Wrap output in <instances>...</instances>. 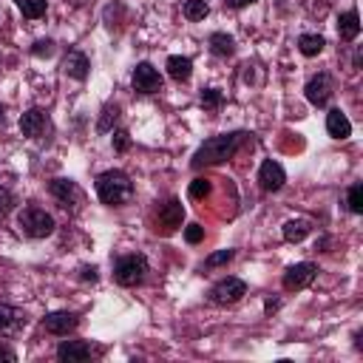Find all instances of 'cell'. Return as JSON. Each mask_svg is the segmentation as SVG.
Segmentation results:
<instances>
[{
  "instance_id": "1",
  "label": "cell",
  "mask_w": 363,
  "mask_h": 363,
  "mask_svg": "<svg viewBox=\"0 0 363 363\" xmlns=\"http://www.w3.org/2000/svg\"><path fill=\"white\" fill-rule=\"evenodd\" d=\"M247 139L244 130H233V133H218V136H210L207 142L199 145V150L193 153L190 164L193 167H207V164H221L227 159L235 156V150L241 147V142Z\"/></svg>"
},
{
  "instance_id": "2",
  "label": "cell",
  "mask_w": 363,
  "mask_h": 363,
  "mask_svg": "<svg viewBox=\"0 0 363 363\" xmlns=\"http://www.w3.org/2000/svg\"><path fill=\"white\" fill-rule=\"evenodd\" d=\"M96 196L108 207H122L133 199V182L125 170H105L96 176Z\"/></svg>"
},
{
  "instance_id": "3",
  "label": "cell",
  "mask_w": 363,
  "mask_h": 363,
  "mask_svg": "<svg viewBox=\"0 0 363 363\" xmlns=\"http://www.w3.org/2000/svg\"><path fill=\"white\" fill-rule=\"evenodd\" d=\"M145 275H147V258L139 255V252L122 255V258H116V264H113V281H116L119 286H136V284L145 281Z\"/></svg>"
},
{
  "instance_id": "4",
  "label": "cell",
  "mask_w": 363,
  "mask_h": 363,
  "mask_svg": "<svg viewBox=\"0 0 363 363\" xmlns=\"http://www.w3.org/2000/svg\"><path fill=\"white\" fill-rule=\"evenodd\" d=\"M17 227H20V233L28 235V238H45V235L54 233L57 224H54L51 213L40 210V207H26V210H20V216H17Z\"/></svg>"
},
{
  "instance_id": "5",
  "label": "cell",
  "mask_w": 363,
  "mask_h": 363,
  "mask_svg": "<svg viewBox=\"0 0 363 363\" xmlns=\"http://www.w3.org/2000/svg\"><path fill=\"white\" fill-rule=\"evenodd\" d=\"M244 295H247V284H244L241 278H221V281H218V284H213V286H210V292H207L210 303H216V306L238 303Z\"/></svg>"
},
{
  "instance_id": "6",
  "label": "cell",
  "mask_w": 363,
  "mask_h": 363,
  "mask_svg": "<svg viewBox=\"0 0 363 363\" xmlns=\"http://www.w3.org/2000/svg\"><path fill=\"white\" fill-rule=\"evenodd\" d=\"M48 193L65 207V210H71V213H77L79 210V204L85 201V196H82V190H79V184L77 182H71V179H54L51 184H48Z\"/></svg>"
},
{
  "instance_id": "7",
  "label": "cell",
  "mask_w": 363,
  "mask_h": 363,
  "mask_svg": "<svg viewBox=\"0 0 363 363\" xmlns=\"http://www.w3.org/2000/svg\"><path fill=\"white\" fill-rule=\"evenodd\" d=\"M130 82H133V91H139V94H159L164 79H162V74H159L150 62H139V65L133 68Z\"/></svg>"
},
{
  "instance_id": "8",
  "label": "cell",
  "mask_w": 363,
  "mask_h": 363,
  "mask_svg": "<svg viewBox=\"0 0 363 363\" xmlns=\"http://www.w3.org/2000/svg\"><path fill=\"white\" fill-rule=\"evenodd\" d=\"M20 130L23 136L28 139H43L48 130H51V119L43 108H28L23 116H20Z\"/></svg>"
},
{
  "instance_id": "9",
  "label": "cell",
  "mask_w": 363,
  "mask_h": 363,
  "mask_svg": "<svg viewBox=\"0 0 363 363\" xmlns=\"http://www.w3.org/2000/svg\"><path fill=\"white\" fill-rule=\"evenodd\" d=\"M318 275V267L312 261H301V264H292L286 272H284V289L286 292H298L303 286H309Z\"/></svg>"
},
{
  "instance_id": "10",
  "label": "cell",
  "mask_w": 363,
  "mask_h": 363,
  "mask_svg": "<svg viewBox=\"0 0 363 363\" xmlns=\"http://www.w3.org/2000/svg\"><path fill=\"white\" fill-rule=\"evenodd\" d=\"M28 318L23 309L17 306H9V303H0V337H14L26 329Z\"/></svg>"
},
{
  "instance_id": "11",
  "label": "cell",
  "mask_w": 363,
  "mask_h": 363,
  "mask_svg": "<svg viewBox=\"0 0 363 363\" xmlns=\"http://www.w3.org/2000/svg\"><path fill=\"white\" fill-rule=\"evenodd\" d=\"M332 91H335V88H332V77H329V74L312 77V79L306 82V88H303L309 105H315V108H323V105L332 99Z\"/></svg>"
},
{
  "instance_id": "12",
  "label": "cell",
  "mask_w": 363,
  "mask_h": 363,
  "mask_svg": "<svg viewBox=\"0 0 363 363\" xmlns=\"http://www.w3.org/2000/svg\"><path fill=\"white\" fill-rule=\"evenodd\" d=\"M284 182H286L284 167H281L275 159H264V162H261V167H258V184H261V190L275 193V190H281V187H284Z\"/></svg>"
},
{
  "instance_id": "13",
  "label": "cell",
  "mask_w": 363,
  "mask_h": 363,
  "mask_svg": "<svg viewBox=\"0 0 363 363\" xmlns=\"http://www.w3.org/2000/svg\"><path fill=\"white\" fill-rule=\"evenodd\" d=\"M43 326H45V332H51V335H68V332H74L77 326H79V318L74 315V312H51V315H45L43 318Z\"/></svg>"
},
{
  "instance_id": "14",
  "label": "cell",
  "mask_w": 363,
  "mask_h": 363,
  "mask_svg": "<svg viewBox=\"0 0 363 363\" xmlns=\"http://www.w3.org/2000/svg\"><path fill=\"white\" fill-rule=\"evenodd\" d=\"M91 357V343L85 340H62L57 346V360L62 363H82Z\"/></svg>"
},
{
  "instance_id": "15",
  "label": "cell",
  "mask_w": 363,
  "mask_h": 363,
  "mask_svg": "<svg viewBox=\"0 0 363 363\" xmlns=\"http://www.w3.org/2000/svg\"><path fill=\"white\" fill-rule=\"evenodd\" d=\"M182 221H184V207H182L179 199H170V201H164V204L159 207V224L164 227V233L179 230Z\"/></svg>"
},
{
  "instance_id": "16",
  "label": "cell",
  "mask_w": 363,
  "mask_h": 363,
  "mask_svg": "<svg viewBox=\"0 0 363 363\" xmlns=\"http://www.w3.org/2000/svg\"><path fill=\"white\" fill-rule=\"evenodd\" d=\"M88 68H91L88 57H85L82 51H77V48H74V51H68V54H65V60H62V71H65L71 79H79V82H82V79L88 77Z\"/></svg>"
},
{
  "instance_id": "17",
  "label": "cell",
  "mask_w": 363,
  "mask_h": 363,
  "mask_svg": "<svg viewBox=\"0 0 363 363\" xmlns=\"http://www.w3.org/2000/svg\"><path fill=\"white\" fill-rule=\"evenodd\" d=\"M326 130H329L332 139H349L352 136V122L340 108H332L326 113Z\"/></svg>"
},
{
  "instance_id": "18",
  "label": "cell",
  "mask_w": 363,
  "mask_h": 363,
  "mask_svg": "<svg viewBox=\"0 0 363 363\" xmlns=\"http://www.w3.org/2000/svg\"><path fill=\"white\" fill-rule=\"evenodd\" d=\"M337 34H340V40H346V43H352V40L360 34V17H357L354 9L337 14Z\"/></svg>"
},
{
  "instance_id": "19",
  "label": "cell",
  "mask_w": 363,
  "mask_h": 363,
  "mask_svg": "<svg viewBox=\"0 0 363 363\" xmlns=\"http://www.w3.org/2000/svg\"><path fill=\"white\" fill-rule=\"evenodd\" d=\"M167 74H170L176 82H187V79L193 77V60H190V57H179V54L167 57Z\"/></svg>"
},
{
  "instance_id": "20",
  "label": "cell",
  "mask_w": 363,
  "mask_h": 363,
  "mask_svg": "<svg viewBox=\"0 0 363 363\" xmlns=\"http://www.w3.org/2000/svg\"><path fill=\"white\" fill-rule=\"evenodd\" d=\"M309 230H312V224H309L306 218H289L281 233H284V238H286L289 244H298V241H303V238L309 235Z\"/></svg>"
},
{
  "instance_id": "21",
  "label": "cell",
  "mask_w": 363,
  "mask_h": 363,
  "mask_svg": "<svg viewBox=\"0 0 363 363\" xmlns=\"http://www.w3.org/2000/svg\"><path fill=\"white\" fill-rule=\"evenodd\" d=\"M207 43H210V51H213L216 57H230V54L235 51V40H233L230 34H224V31H213Z\"/></svg>"
},
{
  "instance_id": "22",
  "label": "cell",
  "mask_w": 363,
  "mask_h": 363,
  "mask_svg": "<svg viewBox=\"0 0 363 363\" xmlns=\"http://www.w3.org/2000/svg\"><path fill=\"white\" fill-rule=\"evenodd\" d=\"M323 45H326V40L320 34H301L298 37V51L303 57H318L323 51Z\"/></svg>"
},
{
  "instance_id": "23",
  "label": "cell",
  "mask_w": 363,
  "mask_h": 363,
  "mask_svg": "<svg viewBox=\"0 0 363 363\" xmlns=\"http://www.w3.org/2000/svg\"><path fill=\"white\" fill-rule=\"evenodd\" d=\"M14 3L23 11V17H28V20H37L45 14V0H14Z\"/></svg>"
},
{
  "instance_id": "24",
  "label": "cell",
  "mask_w": 363,
  "mask_h": 363,
  "mask_svg": "<svg viewBox=\"0 0 363 363\" xmlns=\"http://www.w3.org/2000/svg\"><path fill=\"white\" fill-rule=\"evenodd\" d=\"M207 11H210V6H207L204 0H187V3H184V17H187L190 23L204 20V17H207Z\"/></svg>"
},
{
  "instance_id": "25",
  "label": "cell",
  "mask_w": 363,
  "mask_h": 363,
  "mask_svg": "<svg viewBox=\"0 0 363 363\" xmlns=\"http://www.w3.org/2000/svg\"><path fill=\"white\" fill-rule=\"evenodd\" d=\"M116 116H119V108H116V105H105V108H102V116H99V122H96V130H99V133H108V130H111V122H116Z\"/></svg>"
},
{
  "instance_id": "26",
  "label": "cell",
  "mask_w": 363,
  "mask_h": 363,
  "mask_svg": "<svg viewBox=\"0 0 363 363\" xmlns=\"http://www.w3.org/2000/svg\"><path fill=\"white\" fill-rule=\"evenodd\" d=\"M349 210L352 213H363V184L360 182H354L349 187Z\"/></svg>"
},
{
  "instance_id": "27",
  "label": "cell",
  "mask_w": 363,
  "mask_h": 363,
  "mask_svg": "<svg viewBox=\"0 0 363 363\" xmlns=\"http://www.w3.org/2000/svg\"><path fill=\"white\" fill-rule=\"evenodd\" d=\"M210 190H213L210 179H193L187 193H190V199H204V196H210Z\"/></svg>"
},
{
  "instance_id": "28",
  "label": "cell",
  "mask_w": 363,
  "mask_h": 363,
  "mask_svg": "<svg viewBox=\"0 0 363 363\" xmlns=\"http://www.w3.org/2000/svg\"><path fill=\"white\" fill-rule=\"evenodd\" d=\"M14 204H17V201H14V196H11L6 187H0V221H6V218H9V213L14 210Z\"/></svg>"
},
{
  "instance_id": "29",
  "label": "cell",
  "mask_w": 363,
  "mask_h": 363,
  "mask_svg": "<svg viewBox=\"0 0 363 363\" xmlns=\"http://www.w3.org/2000/svg\"><path fill=\"white\" fill-rule=\"evenodd\" d=\"M221 99H224V96H221L218 88H204V91H201V105H204V108H218Z\"/></svg>"
},
{
  "instance_id": "30",
  "label": "cell",
  "mask_w": 363,
  "mask_h": 363,
  "mask_svg": "<svg viewBox=\"0 0 363 363\" xmlns=\"http://www.w3.org/2000/svg\"><path fill=\"white\" fill-rule=\"evenodd\" d=\"M201 238H204V227L201 224H187L184 227V241L187 244H199Z\"/></svg>"
},
{
  "instance_id": "31",
  "label": "cell",
  "mask_w": 363,
  "mask_h": 363,
  "mask_svg": "<svg viewBox=\"0 0 363 363\" xmlns=\"http://www.w3.org/2000/svg\"><path fill=\"white\" fill-rule=\"evenodd\" d=\"M233 255H235V250H221V252L210 255V258L204 261V267H218V264H227V261H233Z\"/></svg>"
},
{
  "instance_id": "32",
  "label": "cell",
  "mask_w": 363,
  "mask_h": 363,
  "mask_svg": "<svg viewBox=\"0 0 363 363\" xmlns=\"http://www.w3.org/2000/svg\"><path fill=\"white\" fill-rule=\"evenodd\" d=\"M31 54H37V57H51V54H54V43H51V40H37L34 48H31Z\"/></svg>"
},
{
  "instance_id": "33",
  "label": "cell",
  "mask_w": 363,
  "mask_h": 363,
  "mask_svg": "<svg viewBox=\"0 0 363 363\" xmlns=\"http://www.w3.org/2000/svg\"><path fill=\"white\" fill-rule=\"evenodd\" d=\"M128 145H130V139H128V130H116V133H113V147L122 153V150H128Z\"/></svg>"
},
{
  "instance_id": "34",
  "label": "cell",
  "mask_w": 363,
  "mask_h": 363,
  "mask_svg": "<svg viewBox=\"0 0 363 363\" xmlns=\"http://www.w3.org/2000/svg\"><path fill=\"white\" fill-rule=\"evenodd\" d=\"M255 0H224V9H244V6H252Z\"/></svg>"
},
{
  "instance_id": "35",
  "label": "cell",
  "mask_w": 363,
  "mask_h": 363,
  "mask_svg": "<svg viewBox=\"0 0 363 363\" xmlns=\"http://www.w3.org/2000/svg\"><path fill=\"white\" fill-rule=\"evenodd\" d=\"M0 360H3V363H14V360H17V354H14L11 349H6V346H0Z\"/></svg>"
},
{
  "instance_id": "36",
  "label": "cell",
  "mask_w": 363,
  "mask_h": 363,
  "mask_svg": "<svg viewBox=\"0 0 363 363\" xmlns=\"http://www.w3.org/2000/svg\"><path fill=\"white\" fill-rule=\"evenodd\" d=\"M96 267H82V281H96Z\"/></svg>"
},
{
  "instance_id": "37",
  "label": "cell",
  "mask_w": 363,
  "mask_h": 363,
  "mask_svg": "<svg viewBox=\"0 0 363 363\" xmlns=\"http://www.w3.org/2000/svg\"><path fill=\"white\" fill-rule=\"evenodd\" d=\"M0 125H3V111H0Z\"/></svg>"
}]
</instances>
